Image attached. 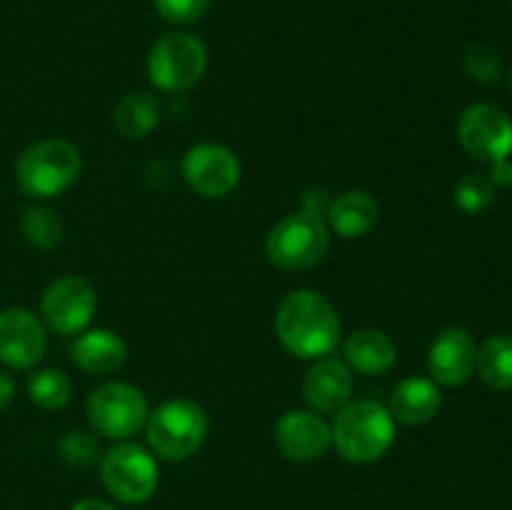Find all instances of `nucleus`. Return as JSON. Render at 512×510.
Segmentation results:
<instances>
[{
    "label": "nucleus",
    "mask_w": 512,
    "mask_h": 510,
    "mask_svg": "<svg viewBox=\"0 0 512 510\" xmlns=\"http://www.w3.org/2000/svg\"><path fill=\"white\" fill-rule=\"evenodd\" d=\"M343 355L350 370H358L363 375H380L393 368L395 358H398V348H395L388 333L365 328L345 340Z\"/></svg>",
    "instance_id": "nucleus-18"
},
{
    "label": "nucleus",
    "mask_w": 512,
    "mask_h": 510,
    "mask_svg": "<svg viewBox=\"0 0 512 510\" xmlns=\"http://www.w3.org/2000/svg\"><path fill=\"white\" fill-rule=\"evenodd\" d=\"M13 398H15L13 378H10L8 373H3V370H0V410L8 408V405L13 403Z\"/></svg>",
    "instance_id": "nucleus-29"
},
{
    "label": "nucleus",
    "mask_w": 512,
    "mask_h": 510,
    "mask_svg": "<svg viewBox=\"0 0 512 510\" xmlns=\"http://www.w3.org/2000/svg\"><path fill=\"white\" fill-rule=\"evenodd\" d=\"M70 358L80 370L90 375H108L118 370L128 358L123 338L108 328L83 330L70 345Z\"/></svg>",
    "instance_id": "nucleus-17"
},
{
    "label": "nucleus",
    "mask_w": 512,
    "mask_h": 510,
    "mask_svg": "<svg viewBox=\"0 0 512 510\" xmlns=\"http://www.w3.org/2000/svg\"><path fill=\"white\" fill-rule=\"evenodd\" d=\"M493 168H490V183L495 185V188H510L512 185V160L510 158H503V160H495V163H490Z\"/></svg>",
    "instance_id": "nucleus-28"
},
{
    "label": "nucleus",
    "mask_w": 512,
    "mask_h": 510,
    "mask_svg": "<svg viewBox=\"0 0 512 510\" xmlns=\"http://www.w3.org/2000/svg\"><path fill=\"white\" fill-rule=\"evenodd\" d=\"M475 355H478V345L468 330L458 325L440 330L428 350L430 380L445 388L465 385L475 373Z\"/></svg>",
    "instance_id": "nucleus-14"
},
{
    "label": "nucleus",
    "mask_w": 512,
    "mask_h": 510,
    "mask_svg": "<svg viewBox=\"0 0 512 510\" xmlns=\"http://www.w3.org/2000/svg\"><path fill=\"white\" fill-rule=\"evenodd\" d=\"M155 10L165 23L193 25L208 13L210 0H153Z\"/></svg>",
    "instance_id": "nucleus-27"
},
{
    "label": "nucleus",
    "mask_w": 512,
    "mask_h": 510,
    "mask_svg": "<svg viewBox=\"0 0 512 510\" xmlns=\"http://www.w3.org/2000/svg\"><path fill=\"white\" fill-rule=\"evenodd\" d=\"M353 370L340 358H318L303 378V395L318 413H338L353 400Z\"/></svg>",
    "instance_id": "nucleus-15"
},
{
    "label": "nucleus",
    "mask_w": 512,
    "mask_h": 510,
    "mask_svg": "<svg viewBox=\"0 0 512 510\" xmlns=\"http://www.w3.org/2000/svg\"><path fill=\"white\" fill-rule=\"evenodd\" d=\"M458 140L470 158L483 163L508 158L512 153V118L500 105H470L458 120Z\"/></svg>",
    "instance_id": "nucleus-9"
},
{
    "label": "nucleus",
    "mask_w": 512,
    "mask_h": 510,
    "mask_svg": "<svg viewBox=\"0 0 512 510\" xmlns=\"http://www.w3.org/2000/svg\"><path fill=\"white\" fill-rule=\"evenodd\" d=\"M463 70L470 80L480 85H495L503 78V58L493 45L475 43L465 50Z\"/></svg>",
    "instance_id": "nucleus-24"
},
{
    "label": "nucleus",
    "mask_w": 512,
    "mask_h": 510,
    "mask_svg": "<svg viewBox=\"0 0 512 510\" xmlns=\"http://www.w3.org/2000/svg\"><path fill=\"white\" fill-rule=\"evenodd\" d=\"M510 90H512V73H510Z\"/></svg>",
    "instance_id": "nucleus-31"
},
{
    "label": "nucleus",
    "mask_w": 512,
    "mask_h": 510,
    "mask_svg": "<svg viewBox=\"0 0 512 510\" xmlns=\"http://www.w3.org/2000/svg\"><path fill=\"white\" fill-rule=\"evenodd\" d=\"M73 510H115V505H110L108 500H100V498H85L78 500L73 505Z\"/></svg>",
    "instance_id": "nucleus-30"
},
{
    "label": "nucleus",
    "mask_w": 512,
    "mask_h": 510,
    "mask_svg": "<svg viewBox=\"0 0 512 510\" xmlns=\"http://www.w3.org/2000/svg\"><path fill=\"white\" fill-rule=\"evenodd\" d=\"M160 120V103L155 95L138 90L118 100L113 110V125L123 138H145Z\"/></svg>",
    "instance_id": "nucleus-20"
},
{
    "label": "nucleus",
    "mask_w": 512,
    "mask_h": 510,
    "mask_svg": "<svg viewBox=\"0 0 512 510\" xmlns=\"http://www.w3.org/2000/svg\"><path fill=\"white\" fill-rule=\"evenodd\" d=\"M443 405L440 385L430 378H405L390 393L388 410L395 423L425 425L438 415Z\"/></svg>",
    "instance_id": "nucleus-16"
},
{
    "label": "nucleus",
    "mask_w": 512,
    "mask_h": 510,
    "mask_svg": "<svg viewBox=\"0 0 512 510\" xmlns=\"http://www.w3.org/2000/svg\"><path fill=\"white\" fill-rule=\"evenodd\" d=\"M475 373L488 388L500 393L512 390V335H490L478 345Z\"/></svg>",
    "instance_id": "nucleus-21"
},
{
    "label": "nucleus",
    "mask_w": 512,
    "mask_h": 510,
    "mask_svg": "<svg viewBox=\"0 0 512 510\" xmlns=\"http://www.w3.org/2000/svg\"><path fill=\"white\" fill-rule=\"evenodd\" d=\"M495 198V185L485 173H470L455 185V203L463 213L478 215L493 203Z\"/></svg>",
    "instance_id": "nucleus-25"
},
{
    "label": "nucleus",
    "mask_w": 512,
    "mask_h": 510,
    "mask_svg": "<svg viewBox=\"0 0 512 510\" xmlns=\"http://www.w3.org/2000/svg\"><path fill=\"white\" fill-rule=\"evenodd\" d=\"M240 160L220 143H200L185 153L183 178L203 198H225L240 183Z\"/></svg>",
    "instance_id": "nucleus-11"
},
{
    "label": "nucleus",
    "mask_w": 512,
    "mask_h": 510,
    "mask_svg": "<svg viewBox=\"0 0 512 510\" xmlns=\"http://www.w3.org/2000/svg\"><path fill=\"white\" fill-rule=\"evenodd\" d=\"M275 445L288 460L310 463L328 453L333 428L315 410H288L275 423Z\"/></svg>",
    "instance_id": "nucleus-13"
},
{
    "label": "nucleus",
    "mask_w": 512,
    "mask_h": 510,
    "mask_svg": "<svg viewBox=\"0 0 512 510\" xmlns=\"http://www.w3.org/2000/svg\"><path fill=\"white\" fill-rule=\"evenodd\" d=\"M208 68V48L193 33L163 35L153 43L148 53V78L150 83L165 93H183L193 88Z\"/></svg>",
    "instance_id": "nucleus-6"
},
{
    "label": "nucleus",
    "mask_w": 512,
    "mask_h": 510,
    "mask_svg": "<svg viewBox=\"0 0 512 510\" xmlns=\"http://www.w3.org/2000/svg\"><path fill=\"white\" fill-rule=\"evenodd\" d=\"M330 250V228L323 215L298 210L273 225L265 240V255L275 268L308 270L323 263Z\"/></svg>",
    "instance_id": "nucleus-5"
},
{
    "label": "nucleus",
    "mask_w": 512,
    "mask_h": 510,
    "mask_svg": "<svg viewBox=\"0 0 512 510\" xmlns=\"http://www.w3.org/2000/svg\"><path fill=\"white\" fill-rule=\"evenodd\" d=\"M145 438L153 453L163 460H188L208 438V415L195 400H168L148 413Z\"/></svg>",
    "instance_id": "nucleus-3"
},
{
    "label": "nucleus",
    "mask_w": 512,
    "mask_h": 510,
    "mask_svg": "<svg viewBox=\"0 0 512 510\" xmlns=\"http://www.w3.org/2000/svg\"><path fill=\"white\" fill-rule=\"evenodd\" d=\"M95 308H98V298H95L93 285L78 275L53 280L40 298L43 323L58 335L83 333L93 320Z\"/></svg>",
    "instance_id": "nucleus-10"
},
{
    "label": "nucleus",
    "mask_w": 512,
    "mask_h": 510,
    "mask_svg": "<svg viewBox=\"0 0 512 510\" xmlns=\"http://www.w3.org/2000/svg\"><path fill=\"white\" fill-rule=\"evenodd\" d=\"M20 230H23L25 240L40 250H53L63 243L65 225L55 210L45 208V205H30L23 210L20 218Z\"/></svg>",
    "instance_id": "nucleus-22"
},
{
    "label": "nucleus",
    "mask_w": 512,
    "mask_h": 510,
    "mask_svg": "<svg viewBox=\"0 0 512 510\" xmlns=\"http://www.w3.org/2000/svg\"><path fill=\"white\" fill-rule=\"evenodd\" d=\"M85 415L95 433L110 440H128L148 420V400L130 383H103L90 390Z\"/></svg>",
    "instance_id": "nucleus-8"
},
{
    "label": "nucleus",
    "mask_w": 512,
    "mask_h": 510,
    "mask_svg": "<svg viewBox=\"0 0 512 510\" xmlns=\"http://www.w3.org/2000/svg\"><path fill=\"white\" fill-rule=\"evenodd\" d=\"M333 443L345 460L368 465L383 458L395 443V420L383 403L370 398L350 400L335 415Z\"/></svg>",
    "instance_id": "nucleus-2"
},
{
    "label": "nucleus",
    "mask_w": 512,
    "mask_h": 510,
    "mask_svg": "<svg viewBox=\"0 0 512 510\" xmlns=\"http://www.w3.org/2000/svg\"><path fill=\"white\" fill-rule=\"evenodd\" d=\"M378 215V203L365 190H345L328 205L330 228L340 238H360V235L370 233L378 223Z\"/></svg>",
    "instance_id": "nucleus-19"
},
{
    "label": "nucleus",
    "mask_w": 512,
    "mask_h": 510,
    "mask_svg": "<svg viewBox=\"0 0 512 510\" xmlns=\"http://www.w3.org/2000/svg\"><path fill=\"white\" fill-rule=\"evenodd\" d=\"M58 453L65 465L80 470L90 468L100 458L98 440L90 433H85V430H70V433H65L58 443Z\"/></svg>",
    "instance_id": "nucleus-26"
},
{
    "label": "nucleus",
    "mask_w": 512,
    "mask_h": 510,
    "mask_svg": "<svg viewBox=\"0 0 512 510\" xmlns=\"http://www.w3.org/2000/svg\"><path fill=\"white\" fill-rule=\"evenodd\" d=\"M28 395L38 408L43 410H60L70 403L73 395V383L68 375L58 368H45L30 375Z\"/></svg>",
    "instance_id": "nucleus-23"
},
{
    "label": "nucleus",
    "mask_w": 512,
    "mask_h": 510,
    "mask_svg": "<svg viewBox=\"0 0 512 510\" xmlns=\"http://www.w3.org/2000/svg\"><path fill=\"white\" fill-rule=\"evenodd\" d=\"M48 348L43 320L25 308L0 313V363L15 370H28L43 360Z\"/></svg>",
    "instance_id": "nucleus-12"
},
{
    "label": "nucleus",
    "mask_w": 512,
    "mask_h": 510,
    "mask_svg": "<svg viewBox=\"0 0 512 510\" xmlns=\"http://www.w3.org/2000/svg\"><path fill=\"white\" fill-rule=\"evenodd\" d=\"M83 158L73 143L48 138L33 143L15 163V180L33 198H55L78 180Z\"/></svg>",
    "instance_id": "nucleus-4"
},
{
    "label": "nucleus",
    "mask_w": 512,
    "mask_h": 510,
    "mask_svg": "<svg viewBox=\"0 0 512 510\" xmlns=\"http://www.w3.org/2000/svg\"><path fill=\"white\" fill-rule=\"evenodd\" d=\"M100 475L108 493L125 505H140L153 498L160 478L153 455L143 445L130 443V440L113 445L103 455Z\"/></svg>",
    "instance_id": "nucleus-7"
},
{
    "label": "nucleus",
    "mask_w": 512,
    "mask_h": 510,
    "mask_svg": "<svg viewBox=\"0 0 512 510\" xmlns=\"http://www.w3.org/2000/svg\"><path fill=\"white\" fill-rule=\"evenodd\" d=\"M275 335L280 345L295 358H325L340 343V315L335 305L318 290H293L278 305Z\"/></svg>",
    "instance_id": "nucleus-1"
}]
</instances>
